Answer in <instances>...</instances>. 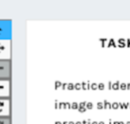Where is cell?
<instances>
[{"mask_svg": "<svg viewBox=\"0 0 130 124\" xmlns=\"http://www.w3.org/2000/svg\"><path fill=\"white\" fill-rule=\"evenodd\" d=\"M114 104V105H113L114 108H117L118 107V104H116V103H115V104Z\"/></svg>", "mask_w": 130, "mask_h": 124, "instance_id": "obj_6", "label": "cell"}, {"mask_svg": "<svg viewBox=\"0 0 130 124\" xmlns=\"http://www.w3.org/2000/svg\"><path fill=\"white\" fill-rule=\"evenodd\" d=\"M99 88H100V89H103V88H104V86H103V84H100Z\"/></svg>", "mask_w": 130, "mask_h": 124, "instance_id": "obj_3", "label": "cell"}, {"mask_svg": "<svg viewBox=\"0 0 130 124\" xmlns=\"http://www.w3.org/2000/svg\"><path fill=\"white\" fill-rule=\"evenodd\" d=\"M73 88V85H69V88Z\"/></svg>", "mask_w": 130, "mask_h": 124, "instance_id": "obj_8", "label": "cell"}, {"mask_svg": "<svg viewBox=\"0 0 130 124\" xmlns=\"http://www.w3.org/2000/svg\"><path fill=\"white\" fill-rule=\"evenodd\" d=\"M77 107H78V106H77V104L76 103H74V104H72V108H77Z\"/></svg>", "mask_w": 130, "mask_h": 124, "instance_id": "obj_4", "label": "cell"}, {"mask_svg": "<svg viewBox=\"0 0 130 124\" xmlns=\"http://www.w3.org/2000/svg\"><path fill=\"white\" fill-rule=\"evenodd\" d=\"M93 88H96V85H93Z\"/></svg>", "mask_w": 130, "mask_h": 124, "instance_id": "obj_10", "label": "cell"}, {"mask_svg": "<svg viewBox=\"0 0 130 124\" xmlns=\"http://www.w3.org/2000/svg\"><path fill=\"white\" fill-rule=\"evenodd\" d=\"M77 124H81V123H80V122H78V123H77Z\"/></svg>", "mask_w": 130, "mask_h": 124, "instance_id": "obj_13", "label": "cell"}, {"mask_svg": "<svg viewBox=\"0 0 130 124\" xmlns=\"http://www.w3.org/2000/svg\"><path fill=\"white\" fill-rule=\"evenodd\" d=\"M125 88H126V86H125V85H122V86H121V88H123V89H124Z\"/></svg>", "mask_w": 130, "mask_h": 124, "instance_id": "obj_9", "label": "cell"}, {"mask_svg": "<svg viewBox=\"0 0 130 124\" xmlns=\"http://www.w3.org/2000/svg\"><path fill=\"white\" fill-rule=\"evenodd\" d=\"M99 124H104V123H103V122H100Z\"/></svg>", "mask_w": 130, "mask_h": 124, "instance_id": "obj_12", "label": "cell"}, {"mask_svg": "<svg viewBox=\"0 0 130 124\" xmlns=\"http://www.w3.org/2000/svg\"><path fill=\"white\" fill-rule=\"evenodd\" d=\"M113 88H115V89H116V88H118V84H115V85H114V86H113Z\"/></svg>", "mask_w": 130, "mask_h": 124, "instance_id": "obj_7", "label": "cell"}, {"mask_svg": "<svg viewBox=\"0 0 130 124\" xmlns=\"http://www.w3.org/2000/svg\"><path fill=\"white\" fill-rule=\"evenodd\" d=\"M126 124H130V122H127V123H126Z\"/></svg>", "mask_w": 130, "mask_h": 124, "instance_id": "obj_15", "label": "cell"}, {"mask_svg": "<svg viewBox=\"0 0 130 124\" xmlns=\"http://www.w3.org/2000/svg\"><path fill=\"white\" fill-rule=\"evenodd\" d=\"M87 108H89V109H91V108L93 107L92 104H91V103H88V104H87Z\"/></svg>", "mask_w": 130, "mask_h": 124, "instance_id": "obj_2", "label": "cell"}, {"mask_svg": "<svg viewBox=\"0 0 130 124\" xmlns=\"http://www.w3.org/2000/svg\"><path fill=\"white\" fill-rule=\"evenodd\" d=\"M8 61H1L0 60V79H5L6 74V71H8V67L6 64H8Z\"/></svg>", "mask_w": 130, "mask_h": 124, "instance_id": "obj_1", "label": "cell"}, {"mask_svg": "<svg viewBox=\"0 0 130 124\" xmlns=\"http://www.w3.org/2000/svg\"><path fill=\"white\" fill-rule=\"evenodd\" d=\"M93 124H97V123H96V122H94V123H93Z\"/></svg>", "mask_w": 130, "mask_h": 124, "instance_id": "obj_14", "label": "cell"}, {"mask_svg": "<svg viewBox=\"0 0 130 124\" xmlns=\"http://www.w3.org/2000/svg\"><path fill=\"white\" fill-rule=\"evenodd\" d=\"M102 103H99V104H98V108H102Z\"/></svg>", "mask_w": 130, "mask_h": 124, "instance_id": "obj_5", "label": "cell"}, {"mask_svg": "<svg viewBox=\"0 0 130 124\" xmlns=\"http://www.w3.org/2000/svg\"><path fill=\"white\" fill-rule=\"evenodd\" d=\"M69 124H74V123H73V122H70Z\"/></svg>", "mask_w": 130, "mask_h": 124, "instance_id": "obj_11", "label": "cell"}]
</instances>
